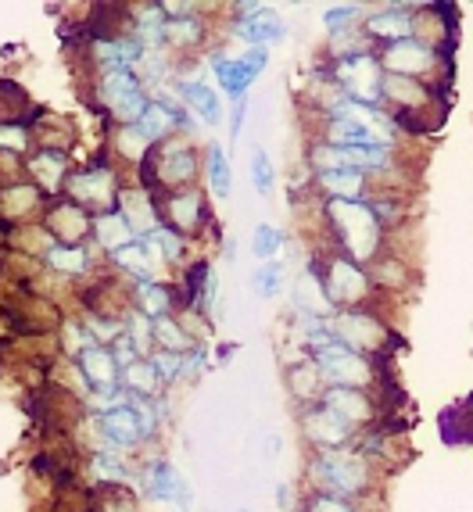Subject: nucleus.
Here are the masks:
<instances>
[{"mask_svg":"<svg viewBox=\"0 0 473 512\" xmlns=\"http://www.w3.org/2000/svg\"><path fill=\"white\" fill-rule=\"evenodd\" d=\"M362 33L366 40H384L387 43H398V40H413L416 36V18L409 11V4H391L384 11H373L366 22H362Z\"/></svg>","mask_w":473,"mask_h":512,"instance_id":"nucleus-14","label":"nucleus"},{"mask_svg":"<svg viewBox=\"0 0 473 512\" xmlns=\"http://www.w3.org/2000/svg\"><path fill=\"white\" fill-rule=\"evenodd\" d=\"M94 240H97V251L115 255V251L133 244L137 237H133V230H129L119 212H104V215H94Z\"/></svg>","mask_w":473,"mask_h":512,"instance_id":"nucleus-27","label":"nucleus"},{"mask_svg":"<svg viewBox=\"0 0 473 512\" xmlns=\"http://www.w3.org/2000/svg\"><path fill=\"white\" fill-rule=\"evenodd\" d=\"M29 172L36 176V187L54 194V190H61L65 180H69V158H65L61 147H43L33 162H29Z\"/></svg>","mask_w":473,"mask_h":512,"instance_id":"nucleus-25","label":"nucleus"},{"mask_svg":"<svg viewBox=\"0 0 473 512\" xmlns=\"http://www.w3.org/2000/svg\"><path fill=\"white\" fill-rule=\"evenodd\" d=\"M140 169H147L144 180H140V187L151 190V183H155L158 190L176 194V190H187L190 183L198 180L201 162H198V154H194L190 137H172L147 154V162L140 165Z\"/></svg>","mask_w":473,"mask_h":512,"instance_id":"nucleus-3","label":"nucleus"},{"mask_svg":"<svg viewBox=\"0 0 473 512\" xmlns=\"http://www.w3.org/2000/svg\"><path fill=\"white\" fill-rule=\"evenodd\" d=\"M309 477L316 484V495L359 498L370 491V459L359 448L316 452L309 462Z\"/></svg>","mask_w":473,"mask_h":512,"instance_id":"nucleus-2","label":"nucleus"},{"mask_svg":"<svg viewBox=\"0 0 473 512\" xmlns=\"http://www.w3.org/2000/svg\"><path fill=\"white\" fill-rule=\"evenodd\" d=\"M172 301H176V291H172L169 283H137L133 287V312H140V316H147L151 323L162 316H172Z\"/></svg>","mask_w":473,"mask_h":512,"instance_id":"nucleus-24","label":"nucleus"},{"mask_svg":"<svg viewBox=\"0 0 473 512\" xmlns=\"http://www.w3.org/2000/svg\"><path fill=\"white\" fill-rule=\"evenodd\" d=\"M119 176L108 162H97V165H86L79 172H69V180H65V194H69L72 205H79L83 212H115V201H119Z\"/></svg>","mask_w":473,"mask_h":512,"instance_id":"nucleus-4","label":"nucleus"},{"mask_svg":"<svg viewBox=\"0 0 473 512\" xmlns=\"http://www.w3.org/2000/svg\"><path fill=\"white\" fill-rule=\"evenodd\" d=\"M305 512H359L348 498H337V495H312Z\"/></svg>","mask_w":473,"mask_h":512,"instance_id":"nucleus-41","label":"nucleus"},{"mask_svg":"<svg viewBox=\"0 0 473 512\" xmlns=\"http://www.w3.org/2000/svg\"><path fill=\"white\" fill-rule=\"evenodd\" d=\"M122 387H126L129 394H137V398H155L158 387H162V380H158L155 366L147 359H137L133 366L122 369Z\"/></svg>","mask_w":473,"mask_h":512,"instance_id":"nucleus-30","label":"nucleus"},{"mask_svg":"<svg viewBox=\"0 0 473 512\" xmlns=\"http://www.w3.org/2000/svg\"><path fill=\"white\" fill-rule=\"evenodd\" d=\"M40 201H43V194H40V187H36V183H26V187H11L8 194H4V212H8V219H18V215L33 212Z\"/></svg>","mask_w":473,"mask_h":512,"instance_id":"nucleus-37","label":"nucleus"},{"mask_svg":"<svg viewBox=\"0 0 473 512\" xmlns=\"http://www.w3.org/2000/svg\"><path fill=\"white\" fill-rule=\"evenodd\" d=\"M140 90H144V83H140V76L133 69H101V76H97V101L108 111L126 101V97L140 94Z\"/></svg>","mask_w":473,"mask_h":512,"instance_id":"nucleus-22","label":"nucleus"},{"mask_svg":"<svg viewBox=\"0 0 473 512\" xmlns=\"http://www.w3.org/2000/svg\"><path fill=\"white\" fill-rule=\"evenodd\" d=\"M205 172H208V187L215 197H230V158L219 144H208L205 154Z\"/></svg>","mask_w":473,"mask_h":512,"instance_id":"nucleus-35","label":"nucleus"},{"mask_svg":"<svg viewBox=\"0 0 473 512\" xmlns=\"http://www.w3.org/2000/svg\"><path fill=\"white\" fill-rule=\"evenodd\" d=\"M115 151H119L129 165H144L147 154L155 151V147L147 144V137L137 126H119L115 129Z\"/></svg>","mask_w":473,"mask_h":512,"instance_id":"nucleus-33","label":"nucleus"},{"mask_svg":"<svg viewBox=\"0 0 473 512\" xmlns=\"http://www.w3.org/2000/svg\"><path fill=\"white\" fill-rule=\"evenodd\" d=\"M287 380H291V391L298 402L319 405V398H323V380H319L316 362H298V366H291Z\"/></svg>","mask_w":473,"mask_h":512,"instance_id":"nucleus-29","label":"nucleus"},{"mask_svg":"<svg viewBox=\"0 0 473 512\" xmlns=\"http://www.w3.org/2000/svg\"><path fill=\"white\" fill-rule=\"evenodd\" d=\"M162 215L169 219V230H176L180 237L201 233V226H205V194L194 190V187L176 190V194H165Z\"/></svg>","mask_w":473,"mask_h":512,"instance_id":"nucleus-13","label":"nucleus"},{"mask_svg":"<svg viewBox=\"0 0 473 512\" xmlns=\"http://www.w3.org/2000/svg\"><path fill=\"white\" fill-rule=\"evenodd\" d=\"M301 430L309 437V444L316 452H334V448H348V441L355 437L352 423H344L334 409L327 405H309L301 412Z\"/></svg>","mask_w":473,"mask_h":512,"instance_id":"nucleus-10","label":"nucleus"},{"mask_svg":"<svg viewBox=\"0 0 473 512\" xmlns=\"http://www.w3.org/2000/svg\"><path fill=\"white\" fill-rule=\"evenodd\" d=\"M147 495L155 498V502H180L183 509L190 505L187 477L176 466H169V462H155L151 466V473H147Z\"/></svg>","mask_w":473,"mask_h":512,"instance_id":"nucleus-20","label":"nucleus"},{"mask_svg":"<svg viewBox=\"0 0 473 512\" xmlns=\"http://www.w3.org/2000/svg\"><path fill=\"white\" fill-rule=\"evenodd\" d=\"M76 362H79V376H83V384L90 387V394L122 387V369H119V362H115L112 348L90 344Z\"/></svg>","mask_w":473,"mask_h":512,"instance_id":"nucleus-15","label":"nucleus"},{"mask_svg":"<svg viewBox=\"0 0 473 512\" xmlns=\"http://www.w3.org/2000/svg\"><path fill=\"white\" fill-rule=\"evenodd\" d=\"M251 287H255L258 298H276L284 291V269L280 262H258L255 273H251Z\"/></svg>","mask_w":473,"mask_h":512,"instance_id":"nucleus-36","label":"nucleus"},{"mask_svg":"<svg viewBox=\"0 0 473 512\" xmlns=\"http://www.w3.org/2000/svg\"><path fill=\"white\" fill-rule=\"evenodd\" d=\"M269 65V51L262 47H251L244 54H215L212 58V72L215 83L223 86V94L233 97V101H244L251 90V83L258 79V72Z\"/></svg>","mask_w":473,"mask_h":512,"instance_id":"nucleus-9","label":"nucleus"},{"mask_svg":"<svg viewBox=\"0 0 473 512\" xmlns=\"http://www.w3.org/2000/svg\"><path fill=\"white\" fill-rule=\"evenodd\" d=\"M108 512H137V509H133V505H129V502H126V498H122V502L108 505Z\"/></svg>","mask_w":473,"mask_h":512,"instance_id":"nucleus-45","label":"nucleus"},{"mask_svg":"<svg viewBox=\"0 0 473 512\" xmlns=\"http://www.w3.org/2000/svg\"><path fill=\"white\" fill-rule=\"evenodd\" d=\"M316 187L327 194V201H366V187H370V176L366 172H316Z\"/></svg>","mask_w":473,"mask_h":512,"instance_id":"nucleus-21","label":"nucleus"},{"mask_svg":"<svg viewBox=\"0 0 473 512\" xmlns=\"http://www.w3.org/2000/svg\"><path fill=\"white\" fill-rule=\"evenodd\" d=\"M323 215H327L344 258H352L355 265H370L380 255L384 233H380V222L373 215L370 201H327Z\"/></svg>","mask_w":473,"mask_h":512,"instance_id":"nucleus-1","label":"nucleus"},{"mask_svg":"<svg viewBox=\"0 0 473 512\" xmlns=\"http://www.w3.org/2000/svg\"><path fill=\"white\" fill-rule=\"evenodd\" d=\"M251 187H255L258 197L273 194V187H276L273 162H269V154L262 151V147H255V151H251Z\"/></svg>","mask_w":473,"mask_h":512,"instance_id":"nucleus-39","label":"nucleus"},{"mask_svg":"<svg viewBox=\"0 0 473 512\" xmlns=\"http://www.w3.org/2000/svg\"><path fill=\"white\" fill-rule=\"evenodd\" d=\"M151 330H155V351H169V355H190V351L201 348L198 337H194V333H190L176 316L155 319V323H151Z\"/></svg>","mask_w":473,"mask_h":512,"instance_id":"nucleus-26","label":"nucleus"},{"mask_svg":"<svg viewBox=\"0 0 473 512\" xmlns=\"http://www.w3.org/2000/svg\"><path fill=\"white\" fill-rule=\"evenodd\" d=\"M47 265L65 276H83L86 269H90V248H65V244H54V248L47 251Z\"/></svg>","mask_w":473,"mask_h":512,"instance_id":"nucleus-34","label":"nucleus"},{"mask_svg":"<svg viewBox=\"0 0 473 512\" xmlns=\"http://www.w3.org/2000/svg\"><path fill=\"white\" fill-rule=\"evenodd\" d=\"M115 212L126 219V226L133 230V237L144 240L162 226V205H155L151 190L140 187V183H129L119 190V201H115Z\"/></svg>","mask_w":473,"mask_h":512,"instance_id":"nucleus-11","label":"nucleus"},{"mask_svg":"<svg viewBox=\"0 0 473 512\" xmlns=\"http://www.w3.org/2000/svg\"><path fill=\"white\" fill-rule=\"evenodd\" d=\"M29 133L22 126H0V151H26Z\"/></svg>","mask_w":473,"mask_h":512,"instance_id":"nucleus-42","label":"nucleus"},{"mask_svg":"<svg viewBox=\"0 0 473 512\" xmlns=\"http://www.w3.org/2000/svg\"><path fill=\"white\" fill-rule=\"evenodd\" d=\"M319 280H323V291H327L330 305H348L359 308L362 301L370 298V280L362 273V265H355L352 258H344L341 251L330 255V262L323 269H316Z\"/></svg>","mask_w":473,"mask_h":512,"instance_id":"nucleus-8","label":"nucleus"},{"mask_svg":"<svg viewBox=\"0 0 473 512\" xmlns=\"http://www.w3.org/2000/svg\"><path fill=\"white\" fill-rule=\"evenodd\" d=\"M233 33L241 36L244 43H251V47H262V51H269L273 43H280L287 36V22L280 15H276L273 4H266V8L258 11V15L237 18Z\"/></svg>","mask_w":473,"mask_h":512,"instance_id":"nucleus-19","label":"nucleus"},{"mask_svg":"<svg viewBox=\"0 0 473 512\" xmlns=\"http://www.w3.org/2000/svg\"><path fill=\"white\" fill-rule=\"evenodd\" d=\"M97 427H101L104 441L112 444L115 452H129V448H137V444H144V430H140V419L137 412H133V405H122V409H112L104 412V416H97Z\"/></svg>","mask_w":473,"mask_h":512,"instance_id":"nucleus-18","label":"nucleus"},{"mask_svg":"<svg viewBox=\"0 0 473 512\" xmlns=\"http://www.w3.org/2000/svg\"><path fill=\"white\" fill-rule=\"evenodd\" d=\"M280 509L291 512V484H280Z\"/></svg>","mask_w":473,"mask_h":512,"instance_id":"nucleus-44","label":"nucleus"},{"mask_svg":"<svg viewBox=\"0 0 473 512\" xmlns=\"http://www.w3.org/2000/svg\"><path fill=\"white\" fill-rule=\"evenodd\" d=\"M377 65H380V72H387V76H405V79H420L423 83L430 72H438L441 54L434 43L413 36V40H398V43L380 47Z\"/></svg>","mask_w":473,"mask_h":512,"instance_id":"nucleus-6","label":"nucleus"},{"mask_svg":"<svg viewBox=\"0 0 473 512\" xmlns=\"http://www.w3.org/2000/svg\"><path fill=\"white\" fill-rule=\"evenodd\" d=\"M176 94H180L183 108L198 115V122H205V126H219L223 122V101H219V94H215L205 79L176 76Z\"/></svg>","mask_w":473,"mask_h":512,"instance_id":"nucleus-17","label":"nucleus"},{"mask_svg":"<svg viewBox=\"0 0 473 512\" xmlns=\"http://www.w3.org/2000/svg\"><path fill=\"white\" fill-rule=\"evenodd\" d=\"M384 283V287H405L409 283V269H405L398 258H380L377 265V287Z\"/></svg>","mask_w":473,"mask_h":512,"instance_id":"nucleus-40","label":"nucleus"},{"mask_svg":"<svg viewBox=\"0 0 473 512\" xmlns=\"http://www.w3.org/2000/svg\"><path fill=\"white\" fill-rule=\"evenodd\" d=\"M312 362L319 369V380L327 387H352V391H366L377 380L370 359L355 355L352 348H344L341 341H330L327 348L312 351Z\"/></svg>","mask_w":473,"mask_h":512,"instance_id":"nucleus-5","label":"nucleus"},{"mask_svg":"<svg viewBox=\"0 0 473 512\" xmlns=\"http://www.w3.org/2000/svg\"><path fill=\"white\" fill-rule=\"evenodd\" d=\"M180 111L183 108H169V104H158V101L147 104V111L137 122V129L147 137V144L158 147L165 140H172V133L180 129Z\"/></svg>","mask_w":473,"mask_h":512,"instance_id":"nucleus-23","label":"nucleus"},{"mask_svg":"<svg viewBox=\"0 0 473 512\" xmlns=\"http://www.w3.org/2000/svg\"><path fill=\"white\" fill-rule=\"evenodd\" d=\"M366 15V8H359V4H341V8H330L327 15H323V26H327V36L330 40H341V36H352L359 33V18Z\"/></svg>","mask_w":473,"mask_h":512,"instance_id":"nucleus-31","label":"nucleus"},{"mask_svg":"<svg viewBox=\"0 0 473 512\" xmlns=\"http://www.w3.org/2000/svg\"><path fill=\"white\" fill-rule=\"evenodd\" d=\"M280 251H284V233H280V226L258 222L255 233H251V255H255L258 262H276Z\"/></svg>","mask_w":473,"mask_h":512,"instance_id":"nucleus-32","label":"nucleus"},{"mask_svg":"<svg viewBox=\"0 0 473 512\" xmlns=\"http://www.w3.org/2000/svg\"><path fill=\"white\" fill-rule=\"evenodd\" d=\"M151 244H155L158 251H162V258H165V265H183V251H187V244H183V237L176 230H169V226H158L155 233H151Z\"/></svg>","mask_w":473,"mask_h":512,"instance_id":"nucleus-38","label":"nucleus"},{"mask_svg":"<svg viewBox=\"0 0 473 512\" xmlns=\"http://www.w3.org/2000/svg\"><path fill=\"white\" fill-rule=\"evenodd\" d=\"M47 233H51L54 244L79 248L86 240V233H94V215L83 212L79 205H72L69 197H65V201H54L51 212H47Z\"/></svg>","mask_w":473,"mask_h":512,"instance_id":"nucleus-12","label":"nucleus"},{"mask_svg":"<svg viewBox=\"0 0 473 512\" xmlns=\"http://www.w3.org/2000/svg\"><path fill=\"white\" fill-rule=\"evenodd\" d=\"M330 330H334V341H341L344 348H352L362 359L377 355L387 344V326L380 323L373 312H366V308L334 312V316H330Z\"/></svg>","mask_w":473,"mask_h":512,"instance_id":"nucleus-7","label":"nucleus"},{"mask_svg":"<svg viewBox=\"0 0 473 512\" xmlns=\"http://www.w3.org/2000/svg\"><path fill=\"white\" fill-rule=\"evenodd\" d=\"M319 405L334 409L337 416H341L344 423H352L355 430L370 427L373 419H377V405H373L370 394L352 391V387H327V391H323V398H319Z\"/></svg>","mask_w":473,"mask_h":512,"instance_id":"nucleus-16","label":"nucleus"},{"mask_svg":"<svg viewBox=\"0 0 473 512\" xmlns=\"http://www.w3.org/2000/svg\"><path fill=\"white\" fill-rule=\"evenodd\" d=\"M244 111H248V97H244V101H237V111H233V119H230V133H233V140L241 137V129H244Z\"/></svg>","mask_w":473,"mask_h":512,"instance_id":"nucleus-43","label":"nucleus"},{"mask_svg":"<svg viewBox=\"0 0 473 512\" xmlns=\"http://www.w3.org/2000/svg\"><path fill=\"white\" fill-rule=\"evenodd\" d=\"M205 22L194 15H180V18H165V43L172 51H194L205 43Z\"/></svg>","mask_w":473,"mask_h":512,"instance_id":"nucleus-28","label":"nucleus"}]
</instances>
